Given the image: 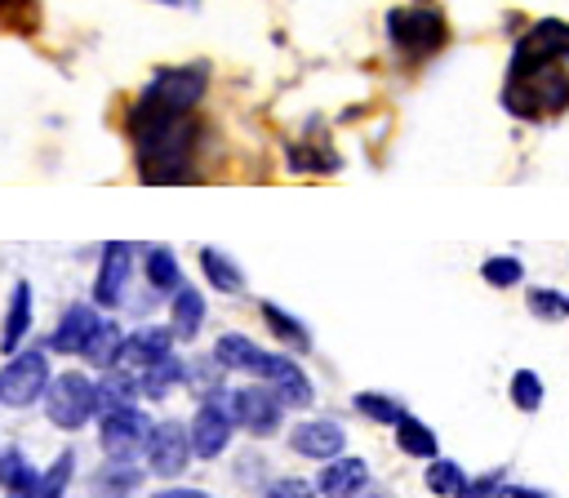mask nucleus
<instances>
[{
    "label": "nucleus",
    "mask_w": 569,
    "mask_h": 498,
    "mask_svg": "<svg viewBox=\"0 0 569 498\" xmlns=\"http://www.w3.org/2000/svg\"><path fill=\"white\" fill-rule=\"evenodd\" d=\"M502 107L520 120H542V116H560L569 107V71L565 62L551 67H511L507 84H502Z\"/></svg>",
    "instance_id": "obj_1"
},
{
    "label": "nucleus",
    "mask_w": 569,
    "mask_h": 498,
    "mask_svg": "<svg viewBox=\"0 0 569 498\" xmlns=\"http://www.w3.org/2000/svg\"><path fill=\"white\" fill-rule=\"evenodd\" d=\"M387 36H391V44H396L400 53H409V58H427V53H436V49L445 44L449 27H445L440 4L418 0V4L391 9V18H387Z\"/></svg>",
    "instance_id": "obj_2"
},
{
    "label": "nucleus",
    "mask_w": 569,
    "mask_h": 498,
    "mask_svg": "<svg viewBox=\"0 0 569 498\" xmlns=\"http://www.w3.org/2000/svg\"><path fill=\"white\" fill-rule=\"evenodd\" d=\"M98 409V387L84 378V374H62L49 382V396H44V414L49 422L76 431L80 422H89Z\"/></svg>",
    "instance_id": "obj_3"
},
{
    "label": "nucleus",
    "mask_w": 569,
    "mask_h": 498,
    "mask_svg": "<svg viewBox=\"0 0 569 498\" xmlns=\"http://www.w3.org/2000/svg\"><path fill=\"white\" fill-rule=\"evenodd\" d=\"M551 62H569V22L560 18H542L533 22L516 49H511V67H551Z\"/></svg>",
    "instance_id": "obj_4"
},
{
    "label": "nucleus",
    "mask_w": 569,
    "mask_h": 498,
    "mask_svg": "<svg viewBox=\"0 0 569 498\" xmlns=\"http://www.w3.org/2000/svg\"><path fill=\"white\" fill-rule=\"evenodd\" d=\"M200 93H204V67H169V71H156V80L142 89V102L187 116L200 102Z\"/></svg>",
    "instance_id": "obj_5"
},
{
    "label": "nucleus",
    "mask_w": 569,
    "mask_h": 498,
    "mask_svg": "<svg viewBox=\"0 0 569 498\" xmlns=\"http://www.w3.org/2000/svg\"><path fill=\"white\" fill-rule=\"evenodd\" d=\"M231 427H236L231 391H222V396H213V400H204L196 409V418H191V449L200 458H218L227 449V440H231Z\"/></svg>",
    "instance_id": "obj_6"
},
{
    "label": "nucleus",
    "mask_w": 569,
    "mask_h": 498,
    "mask_svg": "<svg viewBox=\"0 0 569 498\" xmlns=\"http://www.w3.org/2000/svg\"><path fill=\"white\" fill-rule=\"evenodd\" d=\"M191 454H196V449H191V427H182V422H160V427H151L147 462H151L156 476H178Z\"/></svg>",
    "instance_id": "obj_7"
},
{
    "label": "nucleus",
    "mask_w": 569,
    "mask_h": 498,
    "mask_svg": "<svg viewBox=\"0 0 569 498\" xmlns=\"http://www.w3.org/2000/svg\"><path fill=\"white\" fill-rule=\"evenodd\" d=\"M44 378H49L44 356H40V351H22V356H13V360L4 365V374H0V400H4V405H31V400L40 396Z\"/></svg>",
    "instance_id": "obj_8"
},
{
    "label": "nucleus",
    "mask_w": 569,
    "mask_h": 498,
    "mask_svg": "<svg viewBox=\"0 0 569 498\" xmlns=\"http://www.w3.org/2000/svg\"><path fill=\"white\" fill-rule=\"evenodd\" d=\"M280 396L271 387H240L231 391V414L240 427H249L253 436H271L280 427Z\"/></svg>",
    "instance_id": "obj_9"
},
{
    "label": "nucleus",
    "mask_w": 569,
    "mask_h": 498,
    "mask_svg": "<svg viewBox=\"0 0 569 498\" xmlns=\"http://www.w3.org/2000/svg\"><path fill=\"white\" fill-rule=\"evenodd\" d=\"M151 440V422L142 409H116V414H102V449L111 458H129L138 449H147Z\"/></svg>",
    "instance_id": "obj_10"
},
{
    "label": "nucleus",
    "mask_w": 569,
    "mask_h": 498,
    "mask_svg": "<svg viewBox=\"0 0 569 498\" xmlns=\"http://www.w3.org/2000/svg\"><path fill=\"white\" fill-rule=\"evenodd\" d=\"M169 338H173V329H142V333H133V338L120 342V351H116L111 365L138 378V374L151 369L160 356H169Z\"/></svg>",
    "instance_id": "obj_11"
},
{
    "label": "nucleus",
    "mask_w": 569,
    "mask_h": 498,
    "mask_svg": "<svg viewBox=\"0 0 569 498\" xmlns=\"http://www.w3.org/2000/svg\"><path fill=\"white\" fill-rule=\"evenodd\" d=\"M289 445H293L302 458H320V462H329V458H338V454H342L347 436H342V427H338V422L316 418V422L293 427V431H289Z\"/></svg>",
    "instance_id": "obj_12"
},
{
    "label": "nucleus",
    "mask_w": 569,
    "mask_h": 498,
    "mask_svg": "<svg viewBox=\"0 0 569 498\" xmlns=\"http://www.w3.org/2000/svg\"><path fill=\"white\" fill-rule=\"evenodd\" d=\"M213 360L222 369H244V374H258V378H267V369H271V351H262L244 333H222L218 347H213Z\"/></svg>",
    "instance_id": "obj_13"
},
{
    "label": "nucleus",
    "mask_w": 569,
    "mask_h": 498,
    "mask_svg": "<svg viewBox=\"0 0 569 498\" xmlns=\"http://www.w3.org/2000/svg\"><path fill=\"white\" fill-rule=\"evenodd\" d=\"M129 262H133V249H129L124 240H116V245H107V249H102V271H98V285H93V298H98L102 307L120 302V289H124Z\"/></svg>",
    "instance_id": "obj_14"
},
{
    "label": "nucleus",
    "mask_w": 569,
    "mask_h": 498,
    "mask_svg": "<svg viewBox=\"0 0 569 498\" xmlns=\"http://www.w3.org/2000/svg\"><path fill=\"white\" fill-rule=\"evenodd\" d=\"M267 387L280 396V405H293V409H307L311 405V382H307V374L289 356H271Z\"/></svg>",
    "instance_id": "obj_15"
},
{
    "label": "nucleus",
    "mask_w": 569,
    "mask_h": 498,
    "mask_svg": "<svg viewBox=\"0 0 569 498\" xmlns=\"http://www.w3.org/2000/svg\"><path fill=\"white\" fill-rule=\"evenodd\" d=\"M98 316H93V307H84V302H76L67 316H62V325L53 329V338H49V347L53 351H84L89 342H93V333H98Z\"/></svg>",
    "instance_id": "obj_16"
},
{
    "label": "nucleus",
    "mask_w": 569,
    "mask_h": 498,
    "mask_svg": "<svg viewBox=\"0 0 569 498\" xmlns=\"http://www.w3.org/2000/svg\"><path fill=\"white\" fill-rule=\"evenodd\" d=\"M365 480H369V467H365L360 458H329L325 471L316 476V489H320L325 498H347V494H356Z\"/></svg>",
    "instance_id": "obj_17"
},
{
    "label": "nucleus",
    "mask_w": 569,
    "mask_h": 498,
    "mask_svg": "<svg viewBox=\"0 0 569 498\" xmlns=\"http://www.w3.org/2000/svg\"><path fill=\"white\" fill-rule=\"evenodd\" d=\"M133 391H138V382H133V374H124V369H107V378L98 382V409L102 414H116V409H133Z\"/></svg>",
    "instance_id": "obj_18"
},
{
    "label": "nucleus",
    "mask_w": 569,
    "mask_h": 498,
    "mask_svg": "<svg viewBox=\"0 0 569 498\" xmlns=\"http://www.w3.org/2000/svg\"><path fill=\"white\" fill-rule=\"evenodd\" d=\"M396 445H400L405 454H413V458H436V431H431L427 422H418L413 414H400V422H396Z\"/></svg>",
    "instance_id": "obj_19"
},
{
    "label": "nucleus",
    "mask_w": 569,
    "mask_h": 498,
    "mask_svg": "<svg viewBox=\"0 0 569 498\" xmlns=\"http://www.w3.org/2000/svg\"><path fill=\"white\" fill-rule=\"evenodd\" d=\"M27 320H31V289L18 285V289H13V307H9V316H4V329H0V347H4V351H18V342H22V333H27Z\"/></svg>",
    "instance_id": "obj_20"
},
{
    "label": "nucleus",
    "mask_w": 569,
    "mask_h": 498,
    "mask_svg": "<svg viewBox=\"0 0 569 498\" xmlns=\"http://www.w3.org/2000/svg\"><path fill=\"white\" fill-rule=\"evenodd\" d=\"M200 320H204V298L182 285L178 298H173V333H178V338H196Z\"/></svg>",
    "instance_id": "obj_21"
},
{
    "label": "nucleus",
    "mask_w": 569,
    "mask_h": 498,
    "mask_svg": "<svg viewBox=\"0 0 569 498\" xmlns=\"http://www.w3.org/2000/svg\"><path fill=\"white\" fill-rule=\"evenodd\" d=\"M200 262H204V276L218 285V293H240L244 276L236 271V262H231L227 253H218V249H204V253H200Z\"/></svg>",
    "instance_id": "obj_22"
},
{
    "label": "nucleus",
    "mask_w": 569,
    "mask_h": 498,
    "mask_svg": "<svg viewBox=\"0 0 569 498\" xmlns=\"http://www.w3.org/2000/svg\"><path fill=\"white\" fill-rule=\"evenodd\" d=\"M462 485H467V476H462L458 462H449V458H431V467H427V489H431V494H440V498H458Z\"/></svg>",
    "instance_id": "obj_23"
},
{
    "label": "nucleus",
    "mask_w": 569,
    "mask_h": 498,
    "mask_svg": "<svg viewBox=\"0 0 569 498\" xmlns=\"http://www.w3.org/2000/svg\"><path fill=\"white\" fill-rule=\"evenodd\" d=\"M178 378H182V365H178L173 356H160L151 369H142V374H138V387H142V391L156 400V396H164V391H169Z\"/></svg>",
    "instance_id": "obj_24"
},
{
    "label": "nucleus",
    "mask_w": 569,
    "mask_h": 498,
    "mask_svg": "<svg viewBox=\"0 0 569 498\" xmlns=\"http://www.w3.org/2000/svg\"><path fill=\"white\" fill-rule=\"evenodd\" d=\"M356 409L365 414V418H373V422H400V400H391V396H382V391H356Z\"/></svg>",
    "instance_id": "obj_25"
},
{
    "label": "nucleus",
    "mask_w": 569,
    "mask_h": 498,
    "mask_svg": "<svg viewBox=\"0 0 569 498\" xmlns=\"http://www.w3.org/2000/svg\"><path fill=\"white\" fill-rule=\"evenodd\" d=\"M511 400H516V409L533 414V409L542 405V378H538L533 369H516V374H511Z\"/></svg>",
    "instance_id": "obj_26"
},
{
    "label": "nucleus",
    "mask_w": 569,
    "mask_h": 498,
    "mask_svg": "<svg viewBox=\"0 0 569 498\" xmlns=\"http://www.w3.org/2000/svg\"><path fill=\"white\" fill-rule=\"evenodd\" d=\"M67 476H71V454H62V458H58V462H53V467H49V471L27 489V494H22V498H62Z\"/></svg>",
    "instance_id": "obj_27"
},
{
    "label": "nucleus",
    "mask_w": 569,
    "mask_h": 498,
    "mask_svg": "<svg viewBox=\"0 0 569 498\" xmlns=\"http://www.w3.org/2000/svg\"><path fill=\"white\" fill-rule=\"evenodd\" d=\"M36 480H40V471H31V467L22 462V454H13V449H9V454L0 458V485H4V489H18V494H27Z\"/></svg>",
    "instance_id": "obj_28"
},
{
    "label": "nucleus",
    "mask_w": 569,
    "mask_h": 498,
    "mask_svg": "<svg viewBox=\"0 0 569 498\" xmlns=\"http://www.w3.org/2000/svg\"><path fill=\"white\" fill-rule=\"evenodd\" d=\"M262 320L271 325V333L276 338H284V342H293V347H307V329L293 320V316H284L276 302H262Z\"/></svg>",
    "instance_id": "obj_29"
},
{
    "label": "nucleus",
    "mask_w": 569,
    "mask_h": 498,
    "mask_svg": "<svg viewBox=\"0 0 569 498\" xmlns=\"http://www.w3.org/2000/svg\"><path fill=\"white\" fill-rule=\"evenodd\" d=\"M147 276L156 289H178V262L169 258V249H147Z\"/></svg>",
    "instance_id": "obj_30"
},
{
    "label": "nucleus",
    "mask_w": 569,
    "mask_h": 498,
    "mask_svg": "<svg viewBox=\"0 0 569 498\" xmlns=\"http://www.w3.org/2000/svg\"><path fill=\"white\" fill-rule=\"evenodd\" d=\"M480 276H485L489 285H498V289H507V285H516V280L525 276V267H520V258H511V253H498V258H485V267H480Z\"/></svg>",
    "instance_id": "obj_31"
},
{
    "label": "nucleus",
    "mask_w": 569,
    "mask_h": 498,
    "mask_svg": "<svg viewBox=\"0 0 569 498\" xmlns=\"http://www.w3.org/2000/svg\"><path fill=\"white\" fill-rule=\"evenodd\" d=\"M120 342H124V338L116 333V325H107V320H102V325H98V333H93V342L84 347V356H89L93 365H107V369H111V360H116Z\"/></svg>",
    "instance_id": "obj_32"
},
{
    "label": "nucleus",
    "mask_w": 569,
    "mask_h": 498,
    "mask_svg": "<svg viewBox=\"0 0 569 498\" xmlns=\"http://www.w3.org/2000/svg\"><path fill=\"white\" fill-rule=\"evenodd\" d=\"M525 307H529L533 316H542V320H560V316H569V298L556 293V289H529Z\"/></svg>",
    "instance_id": "obj_33"
},
{
    "label": "nucleus",
    "mask_w": 569,
    "mask_h": 498,
    "mask_svg": "<svg viewBox=\"0 0 569 498\" xmlns=\"http://www.w3.org/2000/svg\"><path fill=\"white\" fill-rule=\"evenodd\" d=\"M458 498H507V480L493 471V476H480V480H467Z\"/></svg>",
    "instance_id": "obj_34"
},
{
    "label": "nucleus",
    "mask_w": 569,
    "mask_h": 498,
    "mask_svg": "<svg viewBox=\"0 0 569 498\" xmlns=\"http://www.w3.org/2000/svg\"><path fill=\"white\" fill-rule=\"evenodd\" d=\"M267 498H311V485L298 480V476H284V480L267 485Z\"/></svg>",
    "instance_id": "obj_35"
},
{
    "label": "nucleus",
    "mask_w": 569,
    "mask_h": 498,
    "mask_svg": "<svg viewBox=\"0 0 569 498\" xmlns=\"http://www.w3.org/2000/svg\"><path fill=\"white\" fill-rule=\"evenodd\" d=\"M156 498H209L204 489H160Z\"/></svg>",
    "instance_id": "obj_36"
}]
</instances>
